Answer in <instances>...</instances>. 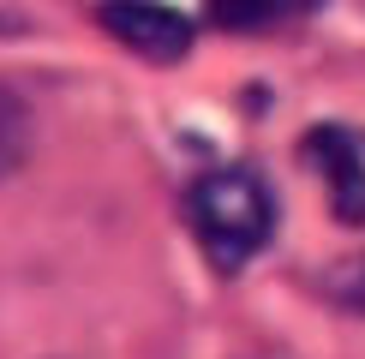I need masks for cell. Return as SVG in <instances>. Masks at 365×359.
Instances as JSON below:
<instances>
[{"label": "cell", "mask_w": 365, "mask_h": 359, "mask_svg": "<svg viewBox=\"0 0 365 359\" xmlns=\"http://www.w3.org/2000/svg\"><path fill=\"white\" fill-rule=\"evenodd\" d=\"M186 228L210 269L240 276L276 234V198L252 168H210L186 192Z\"/></svg>", "instance_id": "6da1fadb"}, {"label": "cell", "mask_w": 365, "mask_h": 359, "mask_svg": "<svg viewBox=\"0 0 365 359\" xmlns=\"http://www.w3.org/2000/svg\"><path fill=\"white\" fill-rule=\"evenodd\" d=\"M299 156L324 174L336 222L365 228V132L359 126H312L299 138Z\"/></svg>", "instance_id": "7a4b0ae2"}, {"label": "cell", "mask_w": 365, "mask_h": 359, "mask_svg": "<svg viewBox=\"0 0 365 359\" xmlns=\"http://www.w3.org/2000/svg\"><path fill=\"white\" fill-rule=\"evenodd\" d=\"M96 19H102V30L114 42H126L144 60H162V66L168 60H186V48H192V19L174 12V6H162V0H102Z\"/></svg>", "instance_id": "3957f363"}, {"label": "cell", "mask_w": 365, "mask_h": 359, "mask_svg": "<svg viewBox=\"0 0 365 359\" xmlns=\"http://www.w3.org/2000/svg\"><path fill=\"white\" fill-rule=\"evenodd\" d=\"M204 6L222 30H269V24H287L299 12H312L317 0H204Z\"/></svg>", "instance_id": "277c9868"}, {"label": "cell", "mask_w": 365, "mask_h": 359, "mask_svg": "<svg viewBox=\"0 0 365 359\" xmlns=\"http://www.w3.org/2000/svg\"><path fill=\"white\" fill-rule=\"evenodd\" d=\"M24 156H30V108L12 84H0V180L24 168Z\"/></svg>", "instance_id": "5b68a950"}, {"label": "cell", "mask_w": 365, "mask_h": 359, "mask_svg": "<svg viewBox=\"0 0 365 359\" xmlns=\"http://www.w3.org/2000/svg\"><path fill=\"white\" fill-rule=\"evenodd\" d=\"M341 293H347V306H359V311H365V258H359V269H354V281H347Z\"/></svg>", "instance_id": "8992f818"}]
</instances>
